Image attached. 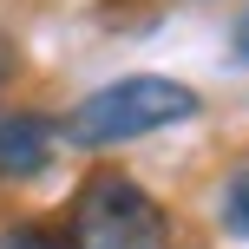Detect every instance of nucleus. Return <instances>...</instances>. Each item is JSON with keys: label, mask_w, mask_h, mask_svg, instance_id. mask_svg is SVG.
Listing matches in <instances>:
<instances>
[{"label": "nucleus", "mask_w": 249, "mask_h": 249, "mask_svg": "<svg viewBox=\"0 0 249 249\" xmlns=\"http://www.w3.org/2000/svg\"><path fill=\"white\" fill-rule=\"evenodd\" d=\"M53 131L59 124H46L39 112H7L0 118V177H39L53 164Z\"/></svg>", "instance_id": "3"}, {"label": "nucleus", "mask_w": 249, "mask_h": 249, "mask_svg": "<svg viewBox=\"0 0 249 249\" xmlns=\"http://www.w3.org/2000/svg\"><path fill=\"white\" fill-rule=\"evenodd\" d=\"M197 105L203 99L184 86V79L131 72V79L99 86L92 99H79L59 131H66V144H79V151H105V144H131V138H144V131H164V124L197 118Z\"/></svg>", "instance_id": "1"}, {"label": "nucleus", "mask_w": 249, "mask_h": 249, "mask_svg": "<svg viewBox=\"0 0 249 249\" xmlns=\"http://www.w3.org/2000/svg\"><path fill=\"white\" fill-rule=\"evenodd\" d=\"M7 249H72V243H46L39 230H13V236H7Z\"/></svg>", "instance_id": "5"}, {"label": "nucleus", "mask_w": 249, "mask_h": 249, "mask_svg": "<svg viewBox=\"0 0 249 249\" xmlns=\"http://www.w3.org/2000/svg\"><path fill=\"white\" fill-rule=\"evenodd\" d=\"M236 53H243V59H249V13H243V20H236Z\"/></svg>", "instance_id": "6"}, {"label": "nucleus", "mask_w": 249, "mask_h": 249, "mask_svg": "<svg viewBox=\"0 0 249 249\" xmlns=\"http://www.w3.org/2000/svg\"><path fill=\"white\" fill-rule=\"evenodd\" d=\"M72 249H171V216L131 177L99 171L72 203Z\"/></svg>", "instance_id": "2"}, {"label": "nucleus", "mask_w": 249, "mask_h": 249, "mask_svg": "<svg viewBox=\"0 0 249 249\" xmlns=\"http://www.w3.org/2000/svg\"><path fill=\"white\" fill-rule=\"evenodd\" d=\"M223 223H230V236H243V243H249V164L223 184Z\"/></svg>", "instance_id": "4"}]
</instances>
